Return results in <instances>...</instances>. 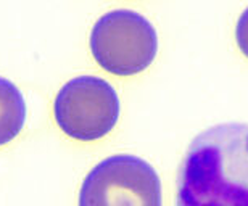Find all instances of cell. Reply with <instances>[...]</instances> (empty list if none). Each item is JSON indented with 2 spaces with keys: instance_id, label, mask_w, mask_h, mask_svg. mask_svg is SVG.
Wrapping results in <instances>:
<instances>
[{
  "instance_id": "cell-2",
  "label": "cell",
  "mask_w": 248,
  "mask_h": 206,
  "mask_svg": "<svg viewBox=\"0 0 248 206\" xmlns=\"http://www.w3.org/2000/svg\"><path fill=\"white\" fill-rule=\"evenodd\" d=\"M91 50L107 73L132 76L145 71L158 52L155 28L140 13L113 10L98 18L91 32Z\"/></svg>"
},
{
  "instance_id": "cell-1",
  "label": "cell",
  "mask_w": 248,
  "mask_h": 206,
  "mask_svg": "<svg viewBox=\"0 0 248 206\" xmlns=\"http://www.w3.org/2000/svg\"><path fill=\"white\" fill-rule=\"evenodd\" d=\"M176 206H248V124L198 134L177 176Z\"/></svg>"
},
{
  "instance_id": "cell-3",
  "label": "cell",
  "mask_w": 248,
  "mask_h": 206,
  "mask_svg": "<svg viewBox=\"0 0 248 206\" xmlns=\"http://www.w3.org/2000/svg\"><path fill=\"white\" fill-rule=\"evenodd\" d=\"M79 206H163L160 177L134 155L108 156L86 176Z\"/></svg>"
},
{
  "instance_id": "cell-6",
  "label": "cell",
  "mask_w": 248,
  "mask_h": 206,
  "mask_svg": "<svg viewBox=\"0 0 248 206\" xmlns=\"http://www.w3.org/2000/svg\"><path fill=\"white\" fill-rule=\"evenodd\" d=\"M235 39L240 52L248 58V8L239 18V23H237V29H235Z\"/></svg>"
},
{
  "instance_id": "cell-4",
  "label": "cell",
  "mask_w": 248,
  "mask_h": 206,
  "mask_svg": "<svg viewBox=\"0 0 248 206\" xmlns=\"http://www.w3.org/2000/svg\"><path fill=\"white\" fill-rule=\"evenodd\" d=\"M53 115L71 139L93 142L105 137L120 118V99L110 82L95 76L68 81L57 94Z\"/></svg>"
},
{
  "instance_id": "cell-5",
  "label": "cell",
  "mask_w": 248,
  "mask_h": 206,
  "mask_svg": "<svg viewBox=\"0 0 248 206\" xmlns=\"http://www.w3.org/2000/svg\"><path fill=\"white\" fill-rule=\"evenodd\" d=\"M26 121V103L12 81L0 77V147L16 139Z\"/></svg>"
}]
</instances>
